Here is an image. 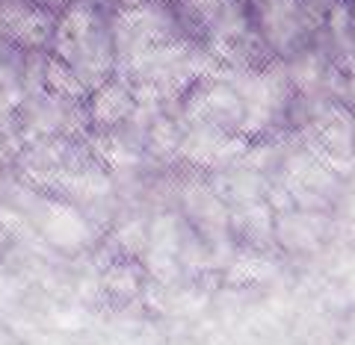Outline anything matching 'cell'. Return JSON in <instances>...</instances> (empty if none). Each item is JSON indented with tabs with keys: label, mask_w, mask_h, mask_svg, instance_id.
Returning <instances> with one entry per match:
<instances>
[{
	"label": "cell",
	"mask_w": 355,
	"mask_h": 345,
	"mask_svg": "<svg viewBox=\"0 0 355 345\" xmlns=\"http://www.w3.org/2000/svg\"><path fill=\"white\" fill-rule=\"evenodd\" d=\"M53 53L74 71V77L92 92L116 71L113 30L92 3H69L53 24Z\"/></svg>",
	"instance_id": "6da1fadb"
},
{
	"label": "cell",
	"mask_w": 355,
	"mask_h": 345,
	"mask_svg": "<svg viewBox=\"0 0 355 345\" xmlns=\"http://www.w3.org/2000/svg\"><path fill=\"white\" fill-rule=\"evenodd\" d=\"M181 127L184 133H181L178 160H187L190 165L205 169V171H219V169L234 165L252 144V139L243 136V133H228V130L202 124V121L181 124Z\"/></svg>",
	"instance_id": "7a4b0ae2"
},
{
	"label": "cell",
	"mask_w": 355,
	"mask_h": 345,
	"mask_svg": "<svg viewBox=\"0 0 355 345\" xmlns=\"http://www.w3.org/2000/svg\"><path fill=\"white\" fill-rule=\"evenodd\" d=\"M57 12L33 0H0V39L21 50H39L51 41Z\"/></svg>",
	"instance_id": "3957f363"
},
{
	"label": "cell",
	"mask_w": 355,
	"mask_h": 345,
	"mask_svg": "<svg viewBox=\"0 0 355 345\" xmlns=\"http://www.w3.org/2000/svg\"><path fill=\"white\" fill-rule=\"evenodd\" d=\"M83 113H86V124L95 133H107L128 124L133 113H137V97H133L130 80L113 71L101 86H95L89 92Z\"/></svg>",
	"instance_id": "277c9868"
},
{
	"label": "cell",
	"mask_w": 355,
	"mask_h": 345,
	"mask_svg": "<svg viewBox=\"0 0 355 345\" xmlns=\"http://www.w3.org/2000/svg\"><path fill=\"white\" fill-rule=\"evenodd\" d=\"M184 201H187V209H190L193 221L202 230L214 233V230H225L228 227V221H231L228 207H225V201H222V198L210 186L190 183L184 189Z\"/></svg>",
	"instance_id": "5b68a950"
},
{
	"label": "cell",
	"mask_w": 355,
	"mask_h": 345,
	"mask_svg": "<svg viewBox=\"0 0 355 345\" xmlns=\"http://www.w3.org/2000/svg\"><path fill=\"white\" fill-rule=\"evenodd\" d=\"M181 121L169 113H157L148 118L146 130H142V148H146L154 160L172 162L178 160V151H181Z\"/></svg>",
	"instance_id": "8992f818"
},
{
	"label": "cell",
	"mask_w": 355,
	"mask_h": 345,
	"mask_svg": "<svg viewBox=\"0 0 355 345\" xmlns=\"http://www.w3.org/2000/svg\"><path fill=\"white\" fill-rule=\"evenodd\" d=\"M104 286H107V292L121 295V298L137 295V289H139V269H137V263H130V260L113 263L107 269V274H104Z\"/></svg>",
	"instance_id": "52a82bcc"
},
{
	"label": "cell",
	"mask_w": 355,
	"mask_h": 345,
	"mask_svg": "<svg viewBox=\"0 0 355 345\" xmlns=\"http://www.w3.org/2000/svg\"><path fill=\"white\" fill-rule=\"evenodd\" d=\"M329 27L331 32H335V39L338 44L343 48V41H347V48H352V18H349V9L347 3H335L331 6V15H329Z\"/></svg>",
	"instance_id": "ba28073f"
},
{
	"label": "cell",
	"mask_w": 355,
	"mask_h": 345,
	"mask_svg": "<svg viewBox=\"0 0 355 345\" xmlns=\"http://www.w3.org/2000/svg\"><path fill=\"white\" fill-rule=\"evenodd\" d=\"M36 6H44V9H51V12H60V9H65L71 3V0H33Z\"/></svg>",
	"instance_id": "9c48e42d"
}]
</instances>
